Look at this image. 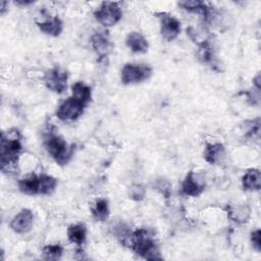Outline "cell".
Masks as SVG:
<instances>
[{"mask_svg":"<svg viewBox=\"0 0 261 261\" xmlns=\"http://www.w3.org/2000/svg\"><path fill=\"white\" fill-rule=\"evenodd\" d=\"M178 7L181 9L191 12V13H197L200 16H202L208 6V4L204 1L200 0H182L177 2Z\"/></svg>","mask_w":261,"mask_h":261,"instance_id":"cb8c5ba5","label":"cell"},{"mask_svg":"<svg viewBox=\"0 0 261 261\" xmlns=\"http://www.w3.org/2000/svg\"><path fill=\"white\" fill-rule=\"evenodd\" d=\"M71 96L87 106L92 100V89L84 82H75L71 86Z\"/></svg>","mask_w":261,"mask_h":261,"instance_id":"44dd1931","label":"cell"},{"mask_svg":"<svg viewBox=\"0 0 261 261\" xmlns=\"http://www.w3.org/2000/svg\"><path fill=\"white\" fill-rule=\"evenodd\" d=\"M153 188L164 198H169L171 195V184L164 177L156 178L153 182Z\"/></svg>","mask_w":261,"mask_h":261,"instance_id":"4316f807","label":"cell"},{"mask_svg":"<svg viewBox=\"0 0 261 261\" xmlns=\"http://www.w3.org/2000/svg\"><path fill=\"white\" fill-rule=\"evenodd\" d=\"M86 107L84 103L71 96L59 104L56 110V116L62 121H74L83 115Z\"/></svg>","mask_w":261,"mask_h":261,"instance_id":"8992f818","label":"cell"},{"mask_svg":"<svg viewBox=\"0 0 261 261\" xmlns=\"http://www.w3.org/2000/svg\"><path fill=\"white\" fill-rule=\"evenodd\" d=\"M205 190V185L199 175L191 170L181 182V193L189 197H199Z\"/></svg>","mask_w":261,"mask_h":261,"instance_id":"30bf717a","label":"cell"},{"mask_svg":"<svg viewBox=\"0 0 261 261\" xmlns=\"http://www.w3.org/2000/svg\"><path fill=\"white\" fill-rule=\"evenodd\" d=\"M225 147L221 143H207L203 151L204 160L211 164H219L225 158Z\"/></svg>","mask_w":261,"mask_h":261,"instance_id":"7c38bea8","label":"cell"},{"mask_svg":"<svg viewBox=\"0 0 261 261\" xmlns=\"http://www.w3.org/2000/svg\"><path fill=\"white\" fill-rule=\"evenodd\" d=\"M259 135H260V118L257 117L251 120V122L249 123L245 137L250 140H254V139L258 140Z\"/></svg>","mask_w":261,"mask_h":261,"instance_id":"f1b7e54d","label":"cell"},{"mask_svg":"<svg viewBox=\"0 0 261 261\" xmlns=\"http://www.w3.org/2000/svg\"><path fill=\"white\" fill-rule=\"evenodd\" d=\"M126 47L134 53H146L149 48L148 40L139 32H130L125 38Z\"/></svg>","mask_w":261,"mask_h":261,"instance_id":"9a60e30c","label":"cell"},{"mask_svg":"<svg viewBox=\"0 0 261 261\" xmlns=\"http://www.w3.org/2000/svg\"><path fill=\"white\" fill-rule=\"evenodd\" d=\"M91 46L99 57V59H105L108 57L111 50V42L106 32H96L91 36Z\"/></svg>","mask_w":261,"mask_h":261,"instance_id":"8fae6325","label":"cell"},{"mask_svg":"<svg viewBox=\"0 0 261 261\" xmlns=\"http://www.w3.org/2000/svg\"><path fill=\"white\" fill-rule=\"evenodd\" d=\"M9 225L14 232L19 234L31 231L34 225V214L32 210L28 208L21 209L17 214L12 217Z\"/></svg>","mask_w":261,"mask_h":261,"instance_id":"9c48e42d","label":"cell"},{"mask_svg":"<svg viewBox=\"0 0 261 261\" xmlns=\"http://www.w3.org/2000/svg\"><path fill=\"white\" fill-rule=\"evenodd\" d=\"M187 35L194 43L197 44V46L202 43L210 41V37H211L207 25L203 23L199 27H193V25L189 27L187 29Z\"/></svg>","mask_w":261,"mask_h":261,"instance_id":"7402d4cb","label":"cell"},{"mask_svg":"<svg viewBox=\"0 0 261 261\" xmlns=\"http://www.w3.org/2000/svg\"><path fill=\"white\" fill-rule=\"evenodd\" d=\"M128 245L140 257L147 260L161 259L160 248L153 233L146 227H140L132 231Z\"/></svg>","mask_w":261,"mask_h":261,"instance_id":"6da1fadb","label":"cell"},{"mask_svg":"<svg viewBox=\"0 0 261 261\" xmlns=\"http://www.w3.org/2000/svg\"><path fill=\"white\" fill-rule=\"evenodd\" d=\"M132 231L133 230H130L129 227L125 223H122V222L117 223L113 227V233L120 241V243L123 244V245H128Z\"/></svg>","mask_w":261,"mask_h":261,"instance_id":"484cf974","label":"cell"},{"mask_svg":"<svg viewBox=\"0 0 261 261\" xmlns=\"http://www.w3.org/2000/svg\"><path fill=\"white\" fill-rule=\"evenodd\" d=\"M94 17L103 27L111 28L122 18V9L118 2L105 1L94 11Z\"/></svg>","mask_w":261,"mask_h":261,"instance_id":"277c9868","label":"cell"},{"mask_svg":"<svg viewBox=\"0 0 261 261\" xmlns=\"http://www.w3.org/2000/svg\"><path fill=\"white\" fill-rule=\"evenodd\" d=\"M153 69L147 64L126 63L120 70V80L123 85L143 83L151 77Z\"/></svg>","mask_w":261,"mask_h":261,"instance_id":"5b68a950","label":"cell"},{"mask_svg":"<svg viewBox=\"0 0 261 261\" xmlns=\"http://www.w3.org/2000/svg\"><path fill=\"white\" fill-rule=\"evenodd\" d=\"M242 188L247 192H257L261 188V173L257 168L247 170L241 179Z\"/></svg>","mask_w":261,"mask_h":261,"instance_id":"2e32d148","label":"cell"},{"mask_svg":"<svg viewBox=\"0 0 261 261\" xmlns=\"http://www.w3.org/2000/svg\"><path fill=\"white\" fill-rule=\"evenodd\" d=\"M39 195L43 196H49L53 194L58 185L57 178L47 173L39 174Z\"/></svg>","mask_w":261,"mask_h":261,"instance_id":"603a6c76","label":"cell"},{"mask_svg":"<svg viewBox=\"0 0 261 261\" xmlns=\"http://www.w3.org/2000/svg\"><path fill=\"white\" fill-rule=\"evenodd\" d=\"M66 234L70 243L75 244L77 246H82L87 239V227L83 223L70 224L67 227Z\"/></svg>","mask_w":261,"mask_h":261,"instance_id":"ffe728a7","label":"cell"},{"mask_svg":"<svg viewBox=\"0 0 261 261\" xmlns=\"http://www.w3.org/2000/svg\"><path fill=\"white\" fill-rule=\"evenodd\" d=\"M197 58L200 62H202L204 64H208L213 68H214V66H216L215 52H214L213 45L211 44L210 41L198 45Z\"/></svg>","mask_w":261,"mask_h":261,"instance_id":"ac0fdd59","label":"cell"},{"mask_svg":"<svg viewBox=\"0 0 261 261\" xmlns=\"http://www.w3.org/2000/svg\"><path fill=\"white\" fill-rule=\"evenodd\" d=\"M253 85H254V88L256 90H259L261 89V76H260V72H258L254 79H253Z\"/></svg>","mask_w":261,"mask_h":261,"instance_id":"4dcf8cb0","label":"cell"},{"mask_svg":"<svg viewBox=\"0 0 261 261\" xmlns=\"http://www.w3.org/2000/svg\"><path fill=\"white\" fill-rule=\"evenodd\" d=\"M17 129L9 133H2L0 144V162L2 172H10L14 169L18 162V158L22 151L20 137Z\"/></svg>","mask_w":261,"mask_h":261,"instance_id":"7a4b0ae2","label":"cell"},{"mask_svg":"<svg viewBox=\"0 0 261 261\" xmlns=\"http://www.w3.org/2000/svg\"><path fill=\"white\" fill-rule=\"evenodd\" d=\"M8 8V2L7 1H1L0 2V13L4 14V12L7 10Z\"/></svg>","mask_w":261,"mask_h":261,"instance_id":"d6a6232c","label":"cell"},{"mask_svg":"<svg viewBox=\"0 0 261 261\" xmlns=\"http://www.w3.org/2000/svg\"><path fill=\"white\" fill-rule=\"evenodd\" d=\"M39 186H40L39 174H35V173H32L19 179L17 182L18 190L22 194L29 195V196L39 195Z\"/></svg>","mask_w":261,"mask_h":261,"instance_id":"e0dca14e","label":"cell"},{"mask_svg":"<svg viewBox=\"0 0 261 261\" xmlns=\"http://www.w3.org/2000/svg\"><path fill=\"white\" fill-rule=\"evenodd\" d=\"M36 25L43 34L50 37H58L63 31V21L57 15L41 21H36Z\"/></svg>","mask_w":261,"mask_h":261,"instance_id":"4fadbf2b","label":"cell"},{"mask_svg":"<svg viewBox=\"0 0 261 261\" xmlns=\"http://www.w3.org/2000/svg\"><path fill=\"white\" fill-rule=\"evenodd\" d=\"M226 213L231 221L243 224L250 219L251 208L247 204H230L226 206Z\"/></svg>","mask_w":261,"mask_h":261,"instance_id":"5bb4252c","label":"cell"},{"mask_svg":"<svg viewBox=\"0 0 261 261\" xmlns=\"http://www.w3.org/2000/svg\"><path fill=\"white\" fill-rule=\"evenodd\" d=\"M64 249L60 244L46 245L42 249V258L45 260H59L63 255Z\"/></svg>","mask_w":261,"mask_h":261,"instance_id":"d4e9b609","label":"cell"},{"mask_svg":"<svg viewBox=\"0 0 261 261\" xmlns=\"http://www.w3.org/2000/svg\"><path fill=\"white\" fill-rule=\"evenodd\" d=\"M127 195L133 201L141 202L145 199L146 188L142 184H133L127 190Z\"/></svg>","mask_w":261,"mask_h":261,"instance_id":"83f0119b","label":"cell"},{"mask_svg":"<svg viewBox=\"0 0 261 261\" xmlns=\"http://www.w3.org/2000/svg\"><path fill=\"white\" fill-rule=\"evenodd\" d=\"M91 213L96 221L103 222L109 218L110 209L108 200L105 198H99L95 201L94 205L91 207Z\"/></svg>","mask_w":261,"mask_h":261,"instance_id":"d6986e66","label":"cell"},{"mask_svg":"<svg viewBox=\"0 0 261 261\" xmlns=\"http://www.w3.org/2000/svg\"><path fill=\"white\" fill-rule=\"evenodd\" d=\"M43 144L49 156L60 166L66 165L73 156V146L68 145L60 135L51 128L45 132Z\"/></svg>","mask_w":261,"mask_h":261,"instance_id":"3957f363","label":"cell"},{"mask_svg":"<svg viewBox=\"0 0 261 261\" xmlns=\"http://www.w3.org/2000/svg\"><path fill=\"white\" fill-rule=\"evenodd\" d=\"M159 19L160 34L168 42L175 40L180 34V21L173 15L167 12H158L156 13Z\"/></svg>","mask_w":261,"mask_h":261,"instance_id":"ba28073f","label":"cell"},{"mask_svg":"<svg viewBox=\"0 0 261 261\" xmlns=\"http://www.w3.org/2000/svg\"><path fill=\"white\" fill-rule=\"evenodd\" d=\"M250 243L255 251H257V252L261 251V231L259 228L251 231Z\"/></svg>","mask_w":261,"mask_h":261,"instance_id":"f546056e","label":"cell"},{"mask_svg":"<svg viewBox=\"0 0 261 261\" xmlns=\"http://www.w3.org/2000/svg\"><path fill=\"white\" fill-rule=\"evenodd\" d=\"M43 81L49 91L56 94H61L67 88L68 72L61 67L55 66L45 72Z\"/></svg>","mask_w":261,"mask_h":261,"instance_id":"52a82bcc","label":"cell"},{"mask_svg":"<svg viewBox=\"0 0 261 261\" xmlns=\"http://www.w3.org/2000/svg\"><path fill=\"white\" fill-rule=\"evenodd\" d=\"M33 3H34V1H32V0H17L14 2V4L18 5V6H29Z\"/></svg>","mask_w":261,"mask_h":261,"instance_id":"1f68e13d","label":"cell"}]
</instances>
